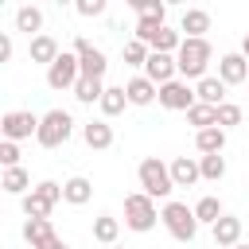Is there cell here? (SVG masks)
Instances as JSON below:
<instances>
[{
  "label": "cell",
  "mask_w": 249,
  "mask_h": 249,
  "mask_svg": "<svg viewBox=\"0 0 249 249\" xmlns=\"http://www.w3.org/2000/svg\"><path fill=\"white\" fill-rule=\"evenodd\" d=\"M210 58H214L210 39H183V47L175 51V66H179L183 82H187V78H198V82H202V78H210V74H206Z\"/></svg>",
  "instance_id": "6da1fadb"
},
{
  "label": "cell",
  "mask_w": 249,
  "mask_h": 249,
  "mask_svg": "<svg viewBox=\"0 0 249 249\" xmlns=\"http://www.w3.org/2000/svg\"><path fill=\"white\" fill-rule=\"evenodd\" d=\"M136 179H140V191H144L148 198H167V195L175 191V183H171V163H163L160 156L140 160Z\"/></svg>",
  "instance_id": "7a4b0ae2"
},
{
  "label": "cell",
  "mask_w": 249,
  "mask_h": 249,
  "mask_svg": "<svg viewBox=\"0 0 249 249\" xmlns=\"http://www.w3.org/2000/svg\"><path fill=\"white\" fill-rule=\"evenodd\" d=\"M160 222H163V230H167L175 241H195V233H198L195 206H187V202H163Z\"/></svg>",
  "instance_id": "3957f363"
},
{
  "label": "cell",
  "mask_w": 249,
  "mask_h": 249,
  "mask_svg": "<svg viewBox=\"0 0 249 249\" xmlns=\"http://www.w3.org/2000/svg\"><path fill=\"white\" fill-rule=\"evenodd\" d=\"M156 222H160L156 198H148L144 191L124 195V226H128L132 233H148V230H156Z\"/></svg>",
  "instance_id": "277c9868"
},
{
  "label": "cell",
  "mask_w": 249,
  "mask_h": 249,
  "mask_svg": "<svg viewBox=\"0 0 249 249\" xmlns=\"http://www.w3.org/2000/svg\"><path fill=\"white\" fill-rule=\"evenodd\" d=\"M70 136H74V117H70L66 109H51V113H43V121H39V136H35L43 148H62Z\"/></svg>",
  "instance_id": "5b68a950"
},
{
  "label": "cell",
  "mask_w": 249,
  "mask_h": 249,
  "mask_svg": "<svg viewBox=\"0 0 249 249\" xmlns=\"http://www.w3.org/2000/svg\"><path fill=\"white\" fill-rule=\"evenodd\" d=\"M39 121L43 117H35L31 109H8L4 117H0V132H4V140H31V136H39Z\"/></svg>",
  "instance_id": "8992f818"
},
{
  "label": "cell",
  "mask_w": 249,
  "mask_h": 249,
  "mask_svg": "<svg viewBox=\"0 0 249 249\" xmlns=\"http://www.w3.org/2000/svg\"><path fill=\"white\" fill-rule=\"evenodd\" d=\"M82 78V66H78V54L74 51H62L51 66H47V86L51 89H74Z\"/></svg>",
  "instance_id": "52a82bcc"
},
{
  "label": "cell",
  "mask_w": 249,
  "mask_h": 249,
  "mask_svg": "<svg viewBox=\"0 0 249 249\" xmlns=\"http://www.w3.org/2000/svg\"><path fill=\"white\" fill-rule=\"evenodd\" d=\"M74 54H78V66H82V78H101L105 82V70H109V58L101 47H93L89 39H74Z\"/></svg>",
  "instance_id": "ba28073f"
},
{
  "label": "cell",
  "mask_w": 249,
  "mask_h": 249,
  "mask_svg": "<svg viewBox=\"0 0 249 249\" xmlns=\"http://www.w3.org/2000/svg\"><path fill=\"white\" fill-rule=\"evenodd\" d=\"M195 101H198V97H195V89H191L183 78H175V82L160 86V105H163V109H171V113H187Z\"/></svg>",
  "instance_id": "9c48e42d"
},
{
  "label": "cell",
  "mask_w": 249,
  "mask_h": 249,
  "mask_svg": "<svg viewBox=\"0 0 249 249\" xmlns=\"http://www.w3.org/2000/svg\"><path fill=\"white\" fill-rule=\"evenodd\" d=\"M144 78H152L156 86H167V82H175V78H179L175 54H160V51H152V54H148V62H144Z\"/></svg>",
  "instance_id": "30bf717a"
},
{
  "label": "cell",
  "mask_w": 249,
  "mask_h": 249,
  "mask_svg": "<svg viewBox=\"0 0 249 249\" xmlns=\"http://www.w3.org/2000/svg\"><path fill=\"white\" fill-rule=\"evenodd\" d=\"M218 78H222L226 86H241V82H249V58H245L241 51L222 54V58H218Z\"/></svg>",
  "instance_id": "8fae6325"
},
{
  "label": "cell",
  "mask_w": 249,
  "mask_h": 249,
  "mask_svg": "<svg viewBox=\"0 0 249 249\" xmlns=\"http://www.w3.org/2000/svg\"><path fill=\"white\" fill-rule=\"evenodd\" d=\"M210 233H214V245L218 249H233V245H241V218L237 214H222L210 226Z\"/></svg>",
  "instance_id": "7c38bea8"
},
{
  "label": "cell",
  "mask_w": 249,
  "mask_h": 249,
  "mask_svg": "<svg viewBox=\"0 0 249 249\" xmlns=\"http://www.w3.org/2000/svg\"><path fill=\"white\" fill-rule=\"evenodd\" d=\"M82 140H86V148H93V152H105V148H113V124H109L105 117H97V121H86V124H82Z\"/></svg>",
  "instance_id": "4fadbf2b"
},
{
  "label": "cell",
  "mask_w": 249,
  "mask_h": 249,
  "mask_svg": "<svg viewBox=\"0 0 249 249\" xmlns=\"http://www.w3.org/2000/svg\"><path fill=\"white\" fill-rule=\"evenodd\" d=\"M124 93H128V105H152V101H160V86L152 78H144V74L128 78L124 82Z\"/></svg>",
  "instance_id": "5bb4252c"
},
{
  "label": "cell",
  "mask_w": 249,
  "mask_h": 249,
  "mask_svg": "<svg viewBox=\"0 0 249 249\" xmlns=\"http://www.w3.org/2000/svg\"><path fill=\"white\" fill-rule=\"evenodd\" d=\"M179 31H183V39H206V31H210V12H206V8H187L183 19H179Z\"/></svg>",
  "instance_id": "9a60e30c"
},
{
  "label": "cell",
  "mask_w": 249,
  "mask_h": 249,
  "mask_svg": "<svg viewBox=\"0 0 249 249\" xmlns=\"http://www.w3.org/2000/svg\"><path fill=\"white\" fill-rule=\"evenodd\" d=\"M58 54H62V51H58V39H54V35H47V31H43V35H35V39L27 43V58H31V62H39V66H51Z\"/></svg>",
  "instance_id": "2e32d148"
},
{
  "label": "cell",
  "mask_w": 249,
  "mask_h": 249,
  "mask_svg": "<svg viewBox=\"0 0 249 249\" xmlns=\"http://www.w3.org/2000/svg\"><path fill=\"white\" fill-rule=\"evenodd\" d=\"M202 179V171H198V160L195 156H175L171 160V183L175 187H195Z\"/></svg>",
  "instance_id": "e0dca14e"
},
{
  "label": "cell",
  "mask_w": 249,
  "mask_h": 249,
  "mask_svg": "<svg viewBox=\"0 0 249 249\" xmlns=\"http://www.w3.org/2000/svg\"><path fill=\"white\" fill-rule=\"evenodd\" d=\"M93 198V183L86 179V175H70L66 183H62V202H70V206H86Z\"/></svg>",
  "instance_id": "ac0fdd59"
},
{
  "label": "cell",
  "mask_w": 249,
  "mask_h": 249,
  "mask_svg": "<svg viewBox=\"0 0 249 249\" xmlns=\"http://www.w3.org/2000/svg\"><path fill=\"white\" fill-rule=\"evenodd\" d=\"M16 31H27L31 39H35V35H43V8H35V4L16 8Z\"/></svg>",
  "instance_id": "d6986e66"
},
{
  "label": "cell",
  "mask_w": 249,
  "mask_h": 249,
  "mask_svg": "<svg viewBox=\"0 0 249 249\" xmlns=\"http://www.w3.org/2000/svg\"><path fill=\"white\" fill-rule=\"evenodd\" d=\"M195 97L202 101V105H226V82L222 78H202L198 86H195Z\"/></svg>",
  "instance_id": "ffe728a7"
},
{
  "label": "cell",
  "mask_w": 249,
  "mask_h": 249,
  "mask_svg": "<svg viewBox=\"0 0 249 249\" xmlns=\"http://www.w3.org/2000/svg\"><path fill=\"white\" fill-rule=\"evenodd\" d=\"M195 148L202 156H222L226 152V128H202V132H195Z\"/></svg>",
  "instance_id": "44dd1931"
},
{
  "label": "cell",
  "mask_w": 249,
  "mask_h": 249,
  "mask_svg": "<svg viewBox=\"0 0 249 249\" xmlns=\"http://www.w3.org/2000/svg\"><path fill=\"white\" fill-rule=\"evenodd\" d=\"M105 82L101 78H78V86H74V97L82 101V105H101V97H105Z\"/></svg>",
  "instance_id": "7402d4cb"
},
{
  "label": "cell",
  "mask_w": 249,
  "mask_h": 249,
  "mask_svg": "<svg viewBox=\"0 0 249 249\" xmlns=\"http://www.w3.org/2000/svg\"><path fill=\"white\" fill-rule=\"evenodd\" d=\"M0 187H4L8 195H19V198L35 191V187H31V175H27L23 167H8V171L0 175Z\"/></svg>",
  "instance_id": "603a6c76"
},
{
  "label": "cell",
  "mask_w": 249,
  "mask_h": 249,
  "mask_svg": "<svg viewBox=\"0 0 249 249\" xmlns=\"http://www.w3.org/2000/svg\"><path fill=\"white\" fill-rule=\"evenodd\" d=\"M117 237H121V222L113 218V214H97L93 218V241H101V245H117Z\"/></svg>",
  "instance_id": "cb8c5ba5"
},
{
  "label": "cell",
  "mask_w": 249,
  "mask_h": 249,
  "mask_svg": "<svg viewBox=\"0 0 249 249\" xmlns=\"http://www.w3.org/2000/svg\"><path fill=\"white\" fill-rule=\"evenodd\" d=\"M187 124H195V132H202V128H218V109L195 101V105L187 109Z\"/></svg>",
  "instance_id": "d4e9b609"
},
{
  "label": "cell",
  "mask_w": 249,
  "mask_h": 249,
  "mask_svg": "<svg viewBox=\"0 0 249 249\" xmlns=\"http://www.w3.org/2000/svg\"><path fill=\"white\" fill-rule=\"evenodd\" d=\"M124 105H128V93H124V86H109L97 109H101V117L109 121V117H117V113H124Z\"/></svg>",
  "instance_id": "484cf974"
},
{
  "label": "cell",
  "mask_w": 249,
  "mask_h": 249,
  "mask_svg": "<svg viewBox=\"0 0 249 249\" xmlns=\"http://www.w3.org/2000/svg\"><path fill=\"white\" fill-rule=\"evenodd\" d=\"M128 8L136 12V19H167V4L163 0H128Z\"/></svg>",
  "instance_id": "4316f807"
},
{
  "label": "cell",
  "mask_w": 249,
  "mask_h": 249,
  "mask_svg": "<svg viewBox=\"0 0 249 249\" xmlns=\"http://www.w3.org/2000/svg\"><path fill=\"white\" fill-rule=\"evenodd\" d=\"M179 47H183V35H179L175 27H167V23H163V27L156 31V39H152V51H160V54H175Z\"/></svg>",
  "instance_id": "83f0119b"
},
{
  "label": "cell",
  "mask_w": 249,
  "mask_h": 249,
  "mask_svg": "<svg viewBox=\"0 0 249 249\" xmlns=\"http://www.w3.org/2000/svg\"><path fill=\"white\" fill-rule=\"evenodd\" d=\"M222 214H226V210H222V202H218L214 195H202V198L195 202V218H198V226H202V222H206V226H214Z\"/></svg>",
  "instance_id": "f1b7e54d"
},
{
  "label": "cell",
  "mask_w": 249,
  "mask_h": 249,
  "mask_svg": "<svg viewBox=\"0 0 249 249\" xmlns=\"http://www.w3.org/2000/svg\"><path fill=\"white\" fill-rule=\"evenodd\" d=\"M54 230H51V218H27L23 222V241L27 245H39L43 237H51Z\"/></svg>",
  "instance_id": "f546056e"
},
{
  "label": "cell",
  "mask_w": 249,
  "mask_h": 249,
  "mask_svg": "<svg viewBox=\"0 0 249 249\" xmlns=\"http://www.w3.org/2000/svg\"><path fill=\"white\" fill-rule=\"evenodd\" d=\"M148 54H152V47H148V43H140V39H128V43H124V51H121L124 66H144V62H148Z\"/></svg>",
  "instance_id": "4dcf8cb0"
},
{
  "label": "cell",
  "mask_w": 249,
  "mask_h": 249,
  "mask_svg": "<svg viewBox=\"0 0 249 249\" xmlns=\"http://www.w3.org/2000/svg\"><path fill=\"white\" fill-rule=\"evenodd\" d=\"M198 171L206 183H218L226 175V156H198Z\"/></svg>",
  "instance_id": "1f68e13d"
},
{
  "label": "cell",
  "mask_w": 249,
  "mask_h": 249,
  "mask_svg": "<svg viewBox=\"0 0 249 249\" xmlns=\"http://www.w3.org/2000/svg\"><path fill=\"white\" fill-rule=\"evenodd\" d=\"M51 210H54V206H51L47 198H39L35 191L23 195V214H27V218H51Z\"/></svg>",
  "instance_id": "d6a6232c"
},
{
  "label": "cell",
  "mask_w": 249,
  "mask_h": 249,
  "mask_svg": "<svg viewBox=\"0 0 249 249\" xmlns=\"http://www.w3.org/2000/svg\"><path fill=\"white\" fill-rule=\"evenodd\" d=\"M233 124H241V105H233V101H226V105H218V128H233Z\"/></svg>",
  "instance_id": "836d02e7"
},
{
  "label": "cell",
  "mask_w": 249,
  "mask_h": 249,
  "mask_svg": "<svg viewBox=\"0 0 249 249\" xmlns=\"http://www.w3.org/2000/svg\"><path fill=\"white\" fill-rule=\"evenodd\" d=\"M35 195H39V198H47L51 206H58V202H62V183L43 179V183H35Z\"/></svg>",
  "instance_id": "e575fe53"
},
{
  "label": "cell",
  "mask_w": 249,
  "mask_h": 249,
  "mask_svg": "<svg viewBox=\"0 0 249 249\" xmlns=\"http://www.w3.org/2000/svg\"><path fill=\"white\" fill-rule=\"evenodd\" d=\"M0 163H4V171L19 167V144L16 140H0Z\"/></svg>",
  "instance_id": "d590c367"
},
{
  "label": "cell",
  "mask_w": 249,
  "mask_h": 249,
  "mask_svg": "<svg viewBox=\"0 0 249 249\" xmlns=\"http://www.w3.org/2000/svg\"><path fill=\"white\" fill-rule=\"evenodd\" d=\"M160 27H163L160 19H136V39L152 47V39H156V31H160Z\"/></svg>",
  "instance_id": "8d00e7d4"
},
{
  "label": "cell",
  "mask_w": 249,
  "mask_h": 249,
  "mask_svg": "<svg viewBox=\"0 0 249 249\" xmlns=\"http://www.w3.org/2000/svg\"><path fill=\"white\" fill-rule=\"evenodd\" d=\"M74 8H78V16L93 19V16H101V12H105V0H78Z\"/></svg>",
  "instance_id": "74e56055"
},
{
  "label": "cell",
  "mask_w": 249,
  "mask_h": 249,
  "mask_svg": "<svg viewBox=\"0 0 249 249\" xmlns=\"http://www.w3.org/2000/svg\"><path fill=\"white\" fill-rule=\"evenodd\" d=\"M31 249H66V241L58 237V233H51V237H43L39 245H31Z\"/></svg>",
  "instance_id": "f35d334b"
},
{
  "label": "cell",
  "mask_w": 249,
  "mask_h": 249,
  "mask_svg": "<svg viewBox=\"0 0 249 249\" xmlns=\"http://www.w3.org/2000/svg\"><path fill=\"white\" fill-rule=\"evenodd\" d=\"M8 58H12V39L0 35V62H8Z\"/></svg>",
  "instance_id": "ab89813d"
},
{
  "label": "cell",
  "mask_w": 249,
  "mask_h": 249,
  "mask_svg": "<svg viewBox=\"0 0 249 249\" xmlns=\"http://www.w3.org/2000/svg\"><path fill=\"white\" fill-rule=\"evenodd\" d=\"M241 54H245V58H249V31H245V35H241Z\"/></svg>",
  "instance_id": "60d3db41"
},
{
  "label": "cell",
  "mask_w": 249,
  "mask_h": 249,
  "mask_svg": "<svg viewBox=\"0 0 249 249\" xmlns=\"http://www.w3.org/2000/svg\"><path fill=\"white\" fill-rule=\"evenodd\" d=\"M113 249H128V245H113Z\"/></svg>",
  "instance_id": "b9f144b4"
},
{
  "label": "cell",
  "mask_w": 249,
  "mask_h": 249,
  "mask_svg": "<svg viewBox=\"0 0 249 249\" xmlns=\"http://www.w3.org/2000/svg\"><path fill=\"white\" fill-rule=\"evenodd\" d=\"M233 249H249V245H233Z\"/></svg>",
  "instance_id": "7bdbcfd3"
}]
</instances>
